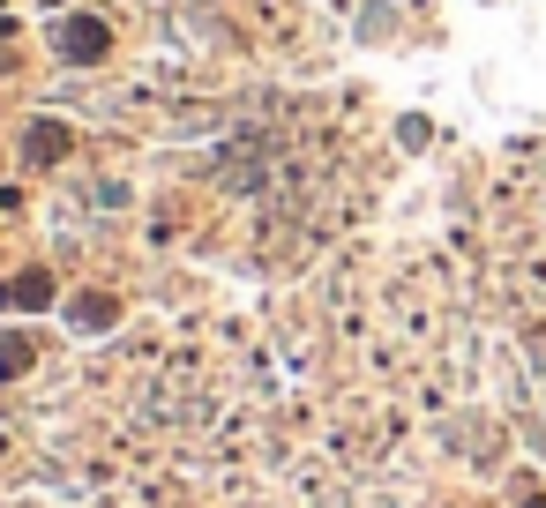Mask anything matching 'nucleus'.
Here are the masks:
<instances>
[{
	"mask_svg": "<svg viewBox=\"0 0 546 508\" xmlns=\"http://www.w3.org/2000/svg\"><path fill=\"white\" fill-rule=\"evenodd\" d=\"M45 299V277H15V292H8V307H38Z\"/></svg>",
	"mask_w": 546,
	"mask_h": 508,
	"instance_id": "nucleus-2",
	"label": "nucleus"
},
{
	"mask_svg": "<svg viewBox=\"0 0 546 508\" xmlns=\"http://www.w3.org/2000/svg\"><path fill=\"white\" fill-rule=\"evenodd\" d=\"M60 53H68V60H98V53H105V30H98V23H75Z\"/></svg>",
	"mask_w": 546,
	"mask_h": 508,
	"instance_id": "nucleus-1",
	"label": "nucleus"
}]
</instances>
